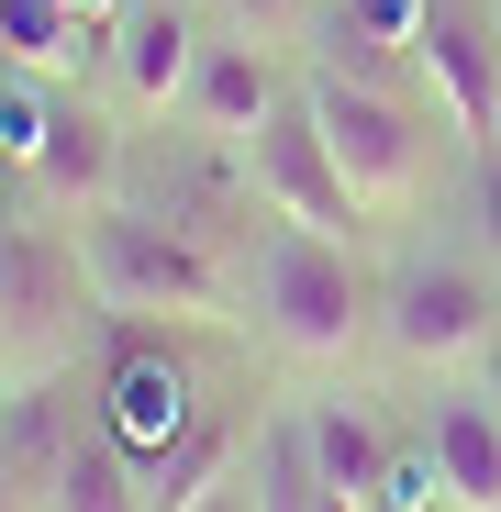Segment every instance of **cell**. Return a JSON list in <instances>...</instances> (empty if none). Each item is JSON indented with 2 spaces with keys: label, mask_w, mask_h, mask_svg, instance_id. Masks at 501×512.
I'll list each match as a JSON object with an SVG mask.
<instances>
[{
  "label": "cell",
  "mask_w": 501,
  "mask_h": 512,
  "mask_svg": "<svg viewBox=\"0 0 501 512\" xmlns=\"http://www.w3.org/2000/svg\"><path fill=\"white\" fill-rule=\"evenodd\" d=\"M45 512H156V490H145V457L101 423V390H90V412H78V446H67V468H56V490H45Z\"/></svg>",
  "instance_id": "7c38bea8"
},
{
  "label": "cell",
  "mask_w": 501,
  "mask_h": 512,
  "mask_svg": "<svg viewBox=\"0 0 501 512\" xmlns=\"http://www.w3.org/2000/svg\"><path fill=\"white\" fill-rule=\"evenodd\" d=\"M245 190H257L279 223L368 234V212H357V190H346V167H334V145H323V123H312V90H290V101L257 123V145H245Z\"/></svg>",
  "instance_id": "52a82bcc"
},
{
  "label": "cell",
  "mask_w": 501,
  "mask_h": 512,
  "mask_svg": "<svg viewBox=\"0 0 501 512\" xmlns=\"http://www.w3.org/2000/svg\"><path fill=\"white\" fill-rule=\"evenodd\" d=\"M468 245L501 268V145H490V156H468Z\"/></svg>",
  "instance_id": "2e32d148"
},
{
  "label": "cell",
  "mask_w": 501,
  "mask_h": 512,
  "mask_svg": "<svg viewBox=\"0 0 501 512\" xmlns=\"http://www.w3.org/2000/svg\"><path fill=\"white\" fill-rule=\"evenodd\" d=\"M12 190L45 201L56 223L134 201V112L123 101H90V90H45V134H34V156H23Z\"/></svg>",
  "instance_id": "5b68a950"
},
{
  "label": "cell",
  "mask_w": 501,
  "mask_h": 512,
  "mask_svg": "<svg viewBox=\"0 0 501 512\" xmlns=\"http://www.w3.org/2000/svg\"><path fill=\"white\" fill-rule=\"evenodd\" d=\"M301 90H312V123H323L334 167H346L368 234H390V223H412V212L435 201V167H446L457 145H446V123L424 112V90H401L390 67L334 56V45L301 67Z\"/></svg>",
  "instance_id": "3957f363"
},
{
  "label": "cell",
  "mask_w": 501,
  "mask_h": 512,
  "mask_svg": "<svg viewBox=\"0 0 501 512\" xmlns=\"http://www.w3.org/2000/svg\"><path fill=\"white\" fill-rule=\"evenodd\" d=\"M401 67H412V90H424V112L446 123L457 167L501 145V45H490V23H479V12H457V0H435Z\"/></svg>",
  "instance_id": "8992f818"
},
{
  "label": "cell",
  "mask_w": 501,
  "mask_h": 512,
  "mask_svg": "<svg viewBox=\"0 0 501 512\" xmlns=\"http://www.w3.org/2000/svg\"><path fill=\"white\" fill-rule=\"evenodd\" d=\"M201 0H123L112 34H101V78L134 123H179L190 101V67H201Z\"/></svg>",
  "instance_id": "ba28073f"
},
{
  "label": "cell",
  "mask_w": 501,
  "mask_h": 512,
  "mask_svg": "<svg viewBox=\"0 0 501 512\" xmlns=\"http://www.w3.org/2000/svg\"><path fill=\"white\" fill-rule=\"evenodd\" d=\"M67 245H78V279H90V312L101 323H245V268L179 212H145V201H112V212H67Z\"/></svg>",
  "instance_id": "7a4b0ae2"
},
{
  "label": "cell",
  "mask_w": 501,
  "mask_h": 512,
  "mask_svg": "<svg viewBox=\"0 0 501 512\" xmlns=\"http://www.w3.org/2000/svg\"><path fill=\"white\" fill-rule=\"evenodd\" d=\"M368 512H457L446 490H435V468H424V446L401 435V457H390V479H379V501Z\"/></svg>",
  "instance_id": "9a60e30c"
},
{
  "label": "cell",
  "mask_w": 501,
  "mask_h": 512,
  "mask_svg": "<svg viewBox=\"0 0 501 512\" xmlns=\"http://www.w3.org/2000/svg\"><path fill=\"white\" fill-rule=\"evenodd\" d=\"M179 512H257V423H245V435H234V457L179 501Z\"/></svg>",
  "instance_id": "5bb4252c"
},
{
  "label": "cell",
  "mask_w": 501,
  "mask_h": 512,
  "mask_svg": "<svg viewBox=\"0 0 501 512\" xmlns=\"http://www.w3.org/2000/svg\"><path fill=\"white\" fill-rule=\"evenodd\" d=\"M0 223H12V201H0Z\"/></svg>",
  "instance_id": "ffe728a7"
},
{
  "label": "cell",
  "mask_w": 501,
  "mask_h": 512,
  "mask_svg": "<svg viewBox=\"0 0 501 512\" xmlns=\"http://www.w3.org/2000/svg\"><path fill=\"white\" fill-rule=\"evenodd\" d=\"M201 12H212L223 34H257V45L301 56V45H323V23H334V0H201Z\"/></svg>",
  "instance_id": "4fadbf2b"
},
{
  "label": "cell",
  "mask_w": 501,
  "mask_h": 512,
  "mask_svg": "<svg viewBox=\"0 0 501 512\" xmlns=\"http://www.w3.org/2000/svg\"><path fill=\"white\" fill-rule=\"evenodd\" d=\"M0 512H23V490H12V457H0Z\"/></svg>",
  "instance_id": "d6986e66"
},
{
  "label": "cell",
  "mask_w": 501,
  "mask_h": 512,
  "mask_svg": "<svg viewBox=\"0 0 501 512\" xmlns=\"http://www.w3.org/2000/svg\"><path fill=\"white\" fill-rule=\"evenodd\" d=\"M67 12H78V23H101V34H112V12H123V0H67Z\"/></svg>",
  "instance_id": "e0dca14e"
},
{
  "label": "cell",
  "mask_w": 501,
  "mask_h": 512,
  "mask_svg": "<svg viewBox=\"0 0 501 512\" xmlns=\"http://www.w3.org/2000/svg\"><path fill=\"white\" fill-rule=\"evenodd\" d=\"M234 268H245V323L279 368L357 379V357H379V268L357 256V234H312L257 201Z\"/></svg>",
  "instance_id": "6da1fadb"
},
{
  "label": "cell",
  "mask_w": 501,
  "mask_h": 512,
  "mask_svg": "<svg viewBox=\"0 0 501 512\" xmlns=\"http://www.w3.org/2000/svg\"><path fill=\"white\" fill-rule=\"evenodd\" d=\"M290 423H301V446H312V479H323V490L379 501V479H390V457H401V423H390L357 379H323L312 401H290Z\"/></svg>",
  "instance_id": "8fae6325"
},
{
  "label": "cell",
  "mask_w": 501,
  "mask_h": 512,
  "mask_svg": "<svg viewBox=\"0 0 501 512\" xmlns=\"http://www.w3.org/2000/svg\"><path fill=\"white\" fill-rule=\"evenodd\" d=\"M479 390H490V401H501V346H490V357H479Z\"/></svg>",
  "instance_id": "ac0fdd59"
},
{
  "label": "cell",
  "mask_w": 501,
  "mask_h": 512,
  "mask_svg": "<svg viewBox=\"0 0 501 512\" xmlns=\"http://www.w3.org/2000/svg\"><path fill=\"white\" fill-rule=\"evenodd\" d=\"M290 90H301V67H290L279 45H257V34H223V23H212V45H201V67H190V101H179V123H190L201 145L245 156V145H257V123H268Z\"/></svg>",
  "instance_id": "9c48e42d"
},
{
  "label": "cell",
  "mask_w": 501,
  "mask_h": 512,
  "mask_svg": "<svg viewBox=\"0 0 501 512\" xmlns=\"http://www.w3.org/2000/svg\"><path fill=\"white\" fill-rule=\"evenodd\" d=\"M412 446H424L435 490L457 512H501V401L468 379H424V401H412Z\"/></svg>",
  "instance_id": "30bf717a"
},
{
  "label": "cell",
  "mask_w": 501,
  "mask_h": 512,
  "mask_svg": "<svg viewBox=\"0 0 501 512\" xmlns=\"http://www.w3.org/2000/svg\"><path fill=\"white\" fill-rule=\"evenodd\" d=\"M501 346V268L479 245H401L379 268V368L424 379H468Z\"/></svg>",
  "instance_id": "277c9868"
}]
</instances>
